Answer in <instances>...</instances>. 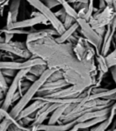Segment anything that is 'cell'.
<instances>
[{
	"label": "cell",
	"mask_w": 116,
	"mask_h": 131,
	"mask_svg": "<svg viewBox=\"0 0 116 131\" xmlns=\"http://www.w3.org/2000/svg\"><path fill=\"white\" fill-rule=\"evenodd\" d=\"M106 3H107V5H109V6H112V0H105Z\"/></svg>",
	"instance_id": "f35d334b"
},
{
	"label": "cell",
	"mask_w": 116,
	"mask_h": 131,
	"mask_svg": "<svg viewBox=\"0 0 116 131\" xmlns=\"http://www.w3.org/2000/svg\"><path fill=\"white\" fill-rule=\"evenodd\" d=\"M8 114H9V110H6V109L1 107V108H0V122H1Z\"/></svg>",
	"instance_id": "1f68e13d"
},
{
	"label": "cell",
	"mask_w": 116,
	"mask_h": 131,
	"mask_svg": "<svg viewBox=\"0 0 116 131\" xmlns=\"http://www.w3.org/2000/svg\"><path fill=\"white\" fill-rule=\"evenodd\" d=\"M20 4L21 0H11L10 6H9V10H8L7 13L6 28H10L11 26L17 21Z\"/></svg>",
	"instance_id": "2e32d148"
},
{
	"label": "cell",
	"mask_w": 116,
	"mask_h": 131,
	"mask_svg": "<svg viewBox=\"0 0 116 131\" xmlns=\"http://www.w3.org/2000/svg\"><path fill=\"white\" fill-rule=\"evenodd\" d=\"M77 0H67V2L70 3V4H73V3H75Z\"/></svg>",
	"instance_id": "60d3db41"
},
{
	"label": "cell",
	"mask_w": 116,
	"mask_h": 131,
	"mask_svg": "<svg viewBox=\"0 0 116 131\" xmlns=\"http://www.w3.org/2000/svg\"><path fill=\"white\" fill-rule=\"evenodd\" d=\"M86 89L80 88L74 85H69L66 88H63L62 89L58 90L56 92H54L52 94L46 95L44 96H48V97H55V98H71V97H77L80 96L81 93H83Z\"/></svg>",
	"instance_id": "30bf717a"
},
{
	"label": "cell",
	"mask_w": 116,
	"mask_h": 131,
	"mask_svg": "<svg viewBox=\"0 0 116 131\" xmlns=\"http://www.w3.org/2000/svg\"><path fill=\"white\" fill-rule=\"evenodd\" d=\"M55 16L62 21V22H63V20H65L67 13H66V11L65 10V8L63 7V8H61V9H59L58 11H56V12H55Z\"/></svg>",
	"instance_id": "f1b7e54d"
},
{
	"label": "cell",
	"mask_w": 116,
	"mask_h": 131,
	"mask_svg": "<svg viewBox=\"0 0 116 131\" xmlns=\"http://www.w3.org/2000/svg\"><path fill=\"white\" fill-rule=\"evenodd\" d=\"M46 1V6H48L49 8H53L55 7V6H61V4H60V2L58 1V0H45Z\"/></svg>",
	"instance_id": "f546056e"
},
{
	"label": "cell",
	"mask_w": 116,
	"mask_h": 131,
	"mask_svg": "<svg viewBox=\"0 0 116 131\" xmlns=\"http://www.w3.org/2000/svg\"><path fill=\"white\" fill-rule=\"evenodd\" d=\"M27 2L33 6L35 7L37 11L41 13L45 16V18L48 20V22L51 24V26L53 27V28H55V30L58 32V34L62 35L63 32L65 31V27L63 26V22L60 20L56 16H55V12L51 10V8H49L45 4H44L41 0H27Z\"/></svg>",
	"instance_id": "277c9868"
},
{
	"label": "cell",
	"mask_w": 116,
	"mask_h": 131,
	"mask_svg": "<svg viewBox=\"0 0 116 131\" xmlns=\"http://www.w3.org/2000/svg\"><path fill=\"white\" fill-rule=\"evenodd\" d=\"M29 72V68H24V69H20L17 71L16 76L13 78L12 82L10 83L9 86H8L7 91L5 94V97L3 99V104H2V108L6 109V110H9L11 105L13 104V98L16 93L17 92V90L19 88V84H20L21 80L24 78V77Z\"/></svg>",
	"instance_id": "52a82bcc"
},
{
	"label": "cell",
	"mask_w": 116,
	"mask_h": 131,
	"mask_svg": "<svg viewBox=\"0 0 116 131\" xmlns=\"http://www.w3.org/2000/svg\"><path fill=\"white\" fill-rule=\"evenodd\" d=\"M113 130H116V127H115V128H114V129H113Z\"/></svg>",
	"instance_id": "b9f144b4"
},
{
	"label": "cell",
	"mask_w": 116,
	"mask_h": 131,
	"mask_svg": "<svg viewBox=\"0 0 116 131\" xmlns=\"http://www.w3.org/2000/svg\"><path fill=\"white\" fill-rule=\"evenodd\" d=\"M76 123L75 120L70 121L67 123L58 122L55 124H42L38 126L36 130H45V131H65V130H71L72 127Z\"/></svg>",
	"instance_id": "9a60e30c"
},
{
	"label": "cell",
	"mask_w": 116,
	"mask_h": 131,
	"mask_svg": "<svg viewBox=\"0 0 116 131\" xmlns=\"http://www.w3.org/2000/svg\"><path fill=\"white\" fill-rule=\"evenodd\" d=\"M0 108H1V107H0Z\"/></svg>",
	"instance_id": "7bdbcfd3"
},
{
	"label": "cell",
	"mask_w": 116,
	"mask_h": 131,
	"mask_svg": "<svg viewBox=\"0 0 116 131\" xmlns=\"http://www.w3.org/2000/svg\"><path fill=\"white\" fill-rule=\"evenodd\" d=\"M112 25L116 27V7H115V17H114V20H113V22H112Z\"/></svg>",
	"instance_id": "74e56055"
},
{
	"label": "cell",
	"mask_w": 116,
	"mask_h": 131,
	"mask_svg": "<svg viewBox=\"0 0 116 131\" xmlns=\"http://www.w3.org/2000/svg\"><path fill=\"white\" fill-rule=\"evenodd\" d=\"M108 116L94 117V118L89 119V120H86V121H82V122H76L74 124V126L72 127L71 130H90L91 127H94V126L98 125L102 121L105 120L108 117Z\"/></svg>",
	"instance_id": "ac0fdd59"
},
{
	"label": "cell",
	"mask_w": 116,
	"mask_h": 131,
	"mask_svg": "<svg viewBox=\"0 0 116 131\" xmlns=\"http://www.w3.org/2000/svg\"><path fill=\"white\" fill-rule=\"evenodd\" d=\"M47 68H47L46 65H36L29 68V73L33 74V75H35V76L39 78Z\"/></svg>",
	"instance_id": "cb8c5ba5"
},
{
	"label": "cell",
	"mask_w": 116,
	"mask_h": 131,
	"mask_svg": "<svg viewBox=\"0 0 116 131\" xmlns=\"http://www.w3.org/2000/svg\"><path fill=\"white\" fill-rule=\"evenodd\" d=\"M61 104H57V103H48L46 102L41 108L35 112V119L29 125V127L31 130H36L37 127L42 124H44L45 120L50 117V115Z\"/></svg>",
	"instance_id": "ba28073f"
},
{
	"label": "cell",
	"mask_w": 116,
	"mask_h": 131,
	"mask_svg": "<svg viewBox=\"0 0 116 131\" xmlns=\"http://www.w3.org/2000/svg\"><path fill=\"white\" fill-rule=\"evenodd\" d=\"M16 121V119L14 117H12L9 112V114L3 119L1 122H0V131H6V130H8L9 127L12 125L13 123Z\"/></svg>",
	"instance_id": "603a6c76"
},
{
	"label": "cell",
	"mask_w": 116,
	"mask_h": 131,
	"mask_svg": "<svg viewBox=\"0 0 116 131\" xmlns=\"http://www.w3.org/2000/svg\"><path fill=\"white\" fill-rule=\"evenodd\" d=\"M107 6H108V5H107L105 0H99V7H98V11H101V10H102V9H104ZM98 11H96V12H98Z\"/></svg>",
	"instance_id": "d6a6232c"
},
{
	"label": "cell",
	"mask_w": 116,
	"mask_h": 131,
	"mask_svg": "<svg viewBox=\"0 0 116 131\" xmlns=\"http://www.w3.org/2000/svg\"><path fill=\"white\" fill-rule=\"evenodd\" d=\"M0 51L12 54L16 57H20L21 59H27L34 56L27 48L25 42L12 40L10 42H5L4 37H0Z\"/></svg>",
	"instance_id": "5b68a950"
},
{
	"label": "cell",
	"mask_w": 116,
	"mask_h": 131,
	"mask_svg": "<svg viewBox=\"0 0 116 131\" xmlns=\"http://www.w3.org/2000/svg\"><path fill=\"white\" fill-rule=\"evenodd\" d=\"M93 46L84 38L83 36L79 37L75 44H73V52L75 54L76 57L81 61H84L86 54L88 53L89 49Z\"/></svg>",
	"instance_id": "4fadbf2b"
},
{
	"label": "cell",
	"mask_w": 116,
	"mask_h": 131,
	"mask_svg": "<svg viewBox=\"0 0 116 131\" xmlns=\"http://www.w3.org/2000/svg\"><path fill=\"white\" fill-rule=\"evenodd\" d=\"M115 17V9L112 6H107L104 9L94 13L92 17L88 20L94 29L102 27H107L112 24Z\"/></svg>",
	"instance_id": "8992f818"
},
{
	"label": "cell",
	"mask_w": 116,
	"mask_h": 131,
	"mask_svg": "<svg viewBox=\"0 0 116 131\" xmlns=\"http://www.w3.org/2000/svg\"><path fill=\"white\" fill-rule=\"evenodd\" d=\"M46 102L45 101L41 100V99H38V98H34L33 99V102L31 103L30 105H27L16 117V120H20V119L24 118L25 117H28V116H31V115L35 114L39 108H41L44 105Z\"/></svg>",
	"instance_id": "e0dca14e"
},
{
	"label": "cell",
	"mask_w": 116,
	"mask_h": 131,
	"mask_svg": "<svg viewBox=\"0 0 116 131\" xmlns=\"http://www.w3.org/2000/svg\"><path fill=\"white\" fill-rule=\"evenodd\" d=\"M55 70V69H53V68H47V69L37 78V80H35V82H33L32 84L30 85V86L27 88V91L21 96V97L19 98L18 101L16 102V104L15 105L12 107V109L9 111L12 117H14L16 119V117H17V116L19 115V113L34 99V97L36 96L39 89H40V88H42V86L47 81L48 78L51 76L52 73H53Z\"/></svg>",
	"instance_id": "7a4b0ae2"
},
{
	"label": "cell",
	"mask_w": 116,
	"mask_h": 131,
	"mask_svg": "<svg viewBox=\"0 0 116 131\" xmlns=\"http://www.w3.org/2000/svg\"><path fill=\"white\" fill-rule=\"evenodd\" d=\"M76 21L79 24V29L81 35L95 48L96 55H100L104 37H102L96 32L95 29L90 25V23L87 20L81 18V17H78Z\"/></svg>",
	"instance_id": "3957f363"
},
{
	"label": "cell",
	"mask_w": 116,
	"mask_h": 131,
	"mask_svg": "<svg viewBox=\"0 0 116 131\" xmlns=\"http://www.w3.org/2000/svg\"><path fill=\"white\" fill-rule=\"evenodd\" d=\"M70 104L67 105H61L50 115V117H49V120L47 122V124H55V123H58L61 119V117H63V115L65 113L66 109H67L68 106Z\"/></svg>",
	"instance_id": "ffe728a7"
},
{
	"label": "cell",
	"mask_w": 116,
	"mask_h": 131,
	"mask_svg": "<svg viewBox=\"0 0 116 131\" xmlns=\"http://www.w3.org/2000/svg\"><path fill=\"white\" fill-rule=\"evenodd\" d=\"M57 37L59 36L58 32L55 30V28H49V29H40V30H36V29H32L28 35H27V39H25V43L28 44L34 41L39 40V39L45 38L46 37Z\"/></svg>",
	"instance_id": "7c38bea8"
},
{
	"label": "cell",
	"mask_w": 116,
	"mask_h": 131,
	"mask_svg": "<svg viewBox=\"0 0 116 131\" xmlns=\"http://www.w3.org/2000/svg\"><path fill=\"white\" fill-rule=\"evenodd\" d=\"M112 6H113L114 9H115V7H116V0H112Z\"/></svg>",
	"instance_id": "ab89813d"
},
{
	"label": "cell",
	"mask_w": 116,
	"mask_h": 131,
	"mask_svg": "<svg viewBox=\"0 0 116 131\" xmlns=\"http://www.w3.org/2000/svg\"><path fill=\"white\" fill-rule=\"evenodd\" d=\"M8 86H9V85H8L7 81H6V77L4 76L2 70L0 69V88H2V90L5 92V94H6V92L7 91Z\"/></svg>",
	"instance_id": "484cf974"
},
{
	"label": "cell",
	"mask_w": 116,
	"mask_h": 131,
	"mask_svg": "<svg viewBox=\"0 0 116 131\" xmlns=\"http://www.w3.org/2000/svg\"><path fill=\"white\" fill-rule=\"evenodd\" d=\"M5 97V92L2 90V88H0V100H3Z\"/></svg>",
	"instance_id": "8d00e7d4"
},
{
	"label": "cell",
	"mask_w": 116,
	"mask_h": 131,
	"mask_svg": "<svg viewBox=\"0 0 116 131\" xmlns=\"http://www.w3.org/2000/svg\"><path fill=\"white\" fill-rule=\"evenodd\" d=\"M38 24H44L45 26H47L50 23L48 22L46 18L43 15L39 12V14L35 16H32L31 18L28 19H24V20H21V21H16V23L11 26L10 28H27V27H33L36 26ZM7 28V29H10Z\"/></svg>",
	"instance_id": "8fae6325"
},
{
	"label": "cell",
	"mask_w": 116,
	"mask_h": 131,
	"mask_svg": "<svg viewBox=\"0 0 116 131\" xmlns=\"http://www.w3.org/2000/svg\"><path fill=\"white\" fill-rule=\"evenodd\" d=\"M37 78H38V77L35 76V75H33V74H31V73H29V72H28V73H27V75L24 77V78H23V79L27 80V81L33 83V82H35V80H37Z\"/></svg>",
	"instance_id": "4dcf8cb0"
},
{
	"label": "cell",
	"mask_w": 116,
	"mask_h": 131,
	"mask_svg": "<svg viewBox=\"0 0 116 131\" xmlns=\"http://www.w3.org/2000/svg\"><path fill=\"white\" fill-rule=\"evenodd\" d=\"M110 72H111V75H112V79H113L114 83L116 85V66H113V67L110 68Z\"/></svg>",
	"instance_id": "836d02e7"
},
{
	"label": "cell",
	"mask_w": 116,
	"mask_h": 131,
	"mask_svg": "<svg viewBox=\"0 0 116 131\" xmlns=\"http://www.w3.org/2000/svg\"><path fill=\"white\" fill-rule=\"evenodd\" d=\"M75 22H76V18H74L73 16H69V15L67 14L66 16H65V20H63V26H65V28H68V27H70L72 25H73Z\"/></svg>",
	"instance_id": "4316f807"
},
{
	"label": "cell",
	"mask_w": 116,
	"mask_h": 131,
	"mask_svg": "<svg viewBox=\"0 0 116 131\" xmlns=\"http://www.w3.org/2000/svg\"><path fill=\"white\" fill-rule=\"evenodd\" d=\"M18 70H16V69H11V68H7V69H3L2 72L4 74V76L6 77H9V78H14L15 76L16 75Z\"/></svg>",
	"instance_id": "83f0119b"
},
{
	"label": "cell",
	"mask_w": 116,
	"mask_h": 131,
	"mask_svg": "<svg viewBox=\"0 0 116 131\" xmlns=\"http://www.w3.org/2000/svg\"><path fill=\"white\" fill-rule=\"evenodd\" d=\"M11 69L20 70L22 69V61H16V60H12V61H0V69Z\"/></svg>",
	"instance_id": "7402d4cb"
},
{
	"label": "cell",
	"mask_w": 116,
	"mask_h": 131,
	"mask_svg": "<svg viewBox=\"0 0 116 131\" xmlns=\"http://www.w3.org/2000/svg\"><path fill=\"white\" fill-rule=\"evenodd\" d=\"M96 32L99 34L102 37H104V34H105V31H106V27H98V28L95 29Z\"/></svg>",
	"instance_id": "e575fe53"
},
{
	"label": "cell",
	"mask_w": 116,
	"mask_h": 131,
	"mask_svg": "<svg viewBox=\"0 0 116 131\" xmlns=\"http://www.w3.org/2000/svg\"><path fill=\"white\" fill-rule=\"evenodd\" d=\"M68 86H69V83L65 78L55 80V81H46L42 86V88L39 89V91L37 92L36 95L39 96H46V95L56 92L58 90L62 89L63 88H66Z\"/></svg>",
	"instance_id": "9c48e42d"
},
{
	"label": "cell",
	"mask_w": 116,
	"mask_h": 131,
	"mask_svg": "<svg viewBox=\"0 0 116 131\" xmlns=\"http://www.w3.org/2000/svg\"><path fill=\"white\" fill-rule=\"evenodd\" d=\"M15 35H13V34H10V33H5V42H10L11 40H12V38L14 37Z\"/></svg>",
	"instance_id": "d590c367"
},
{
	"label": "cell",
	"mask_w": 116,
	"mask_h": 131,
	"mask_svg": "<svg viewBox=\"0 0 116 131\" xmlns=\"http://www.w3.org/2000/svg\"><path fill=\"white\" fill-rule=\"evenodd\" d=\"M78 29H79V24H78V22L76 21V22L73 25H72L70 27L65 29V31L62 35L57 36V37H55V40H56L57 42H60V43H65V42L68 41V39H69Z\"/></svg>",
	"instance_id": "d6986e66"
},
{
	"label": "cell",
	"mask_w": 116,
	"mask_h": 131,
	"mask_svg": "<svg viewBox=\"0 0 116 131\" xmlns=\"http://www.w3.org/2000/svg\"><path fill=\"white\" fill-rule=\"evenodd\" d=\"M115 32H116V27H114L112 24L109 25V26L106 27L105 34H104V38H102V49H101V55L106 57V56L109 54V51H110L111 46H112Z\"/></svg>",
	"instance_id": "5bb4252c"
},
{
	"label": "cell",
	"mask_w": 116,
	"mask_h": 131,
	"mask_svg": "<svg viewBox=\"0 0 116 131\" xmlns=\"http://www.w3.org/2000/svg\"><path fill=\"white\" fill-rule=\"evenodd\" d=\"M27 48L34 56L45 61L48 68L60 69L63 78L69 85L78 86L84 89L95 86L98 70L94 61H81L73 52L71 42L60 43L53 36L27 44Z\"/></svg>",
	"instance_id": "6da1fadb"
},
{
	"label": "cell",
	"mask_w": 116,
	"mask_h": 131,
	"mask_svg": "<svg viewBox=\"0 0 116 131\" xmlns=\"http://www.w3.org/2000/svg\"><path fill=\"white\" fill-rule=\"evenodd\" d=\"M95 61L97 62V70L100 72H102L104 74H107V72L110 71V68H109L106 57L102 55H96L95 57Z\"/></svg>",
	"instance_id": "44dd1931"
},
{
	"label": "cell",
	"mask_w": 116,
	"mask_h": 131,
	"mask_svg": "<svg viewBox=\"0 0 116 131\" xmlns=\"http://www.w3.org/2000/svg\"><path fill=\"white\" fill-rule=\"evenodd\" d=\"M24 28H2L0 29V33H10V34H13V35H28L30 31H27V30H23Z\"/></svg>",
	"instance_id": "d4e9b609"
}]
</instances>
